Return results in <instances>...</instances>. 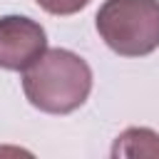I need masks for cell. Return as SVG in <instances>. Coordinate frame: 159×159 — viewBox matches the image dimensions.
<instances>
[{"mask_svg": "<svg viewBox=\"0 0 159 159\" xmlns=\"http://www.w3.org/2000/svg\"><path fill=\"white\" fill-rule=\"evenodd\" d=\"M47 50V35L40 22L25 15L0 17V70L22 72Z\"/></svg>", "mask_w": 159, "mask_h": 159, "instance_id": "cell-3", "label": "cell"}, {"mask_svg": "<svg viewBox=\"0 0 159 159\" xmlns=\"http://www.w3.org/2000/svg\"><path fill=\"white\" fill-rule=\"evenodd\" d=\"M92 89L89 65L62 47L45 50L22 70V92L27 102L47 114H70L84 104Z\"/></svg>", "mask_w": 159, "mask_h": 159, "instance_id": "cell-1", "label": "cell"}, {"mask_svg": "<svg viewBox=\"0 0 159 159\" xmlns=\"http://www.w3.org/2000/svg\"><path fill=\"white\" fill-rule=\"evenodd\" d=\"M50 15H75L89 5V0H35Z\"/></svg>", "mask_w": 159, "mask_h": 159, "instance_id": "cell-5", "label": "cell"}, {"mask_svg": "<svg viewBox=\"0 0 159 159\" xmlns=\"http://www.w3.org/2000/svg\"><path fill=\"white\" fill-rule=\"evenodd\" d=\"M112 157H159V134L147 127H129L117 137Z\"/></svg>", "mask_w": 159, "mask_h": 159, "instance_id": "cell-4", "label": "cell"}, {"mask_svg": "<svg viewBox=\"0 0 159 159\" xmlns=\"http://www.w3.org/2000/svg\"><path fill=\"white\" fill-rule=\"evenodd\" d=\"M94 25L112 52L144 57L159 47V0H104Z\"/></svg>", "mask_w": 159, "mask_h": 159, "instance_id": "cell-2", "label": "cell"}]
</instances>
